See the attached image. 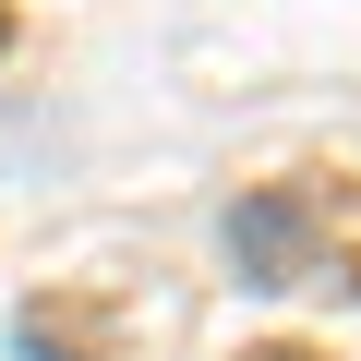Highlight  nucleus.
<instances>
[{"instance_id": "1", "label": "nucleus", "mask_w": 361, "mask_h": 361, "mask_svg": "<svg viewBox=\"0 0 361 361\" xmlns=\"http://www.w3.org/2000/svg\"><path fill=\"white\" fill-rule=\"evenodd\" d=\"M229 253H241L253 289H289L301 253H313V205H301V193H253V205L229 217Z\"/></svg>"}, {"instance_id": "2", "label": "nucleus", "mask_w": 361, "mask_h": 361, "mask_svg": "<svg viewBox=\"0 0 361 361\" xmlns=\"http://www.w3.org/2000/svg\"><path fill=\"white\" fill-rule=\"evenodd\" d=\"M0 37H13V13H0Z\"/></svg>"}]
</instances>
